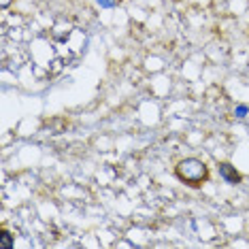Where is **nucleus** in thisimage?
Wrapping results in <instances>:
<instances>
[{
  "label": "nucleus",
  "instance_id": "nucleus-1",
  "mask_svg": "<svg viewBox=\"0 0 249 249\" xmlns=\"http://www.w3.org/2000/svg\"><path fill=\"white\" fill-rule=\"evenodd\" d=\"M175 177L188 188H202L211 179V171L200 158H183L175 164Z\"/></svg>",
  "mask_w": 249,
  "mask_h": 249
},
{
  "label": "nucleus",
  "instance_id": "nucleus-2",
  "mask_svg": "<svg viewBox=\"0 0 249 249\" xmlns=\"http://www.w3.org/2000/svg\"><path fill=\"white\" fill-rule=\"evenodd\" d=\"M217 171H219V177H222L228 185H239V183H243V175L236 171V166H232L230 162H219L217 164Z\"/></svg>",
  "mask_w": 249,
  "mask_h": 249
},
{
  "label": "nucleus",
  "instance_id": "nucleus-3",
  "mask_svg": "<svg viewBox=\"0 0 249 249\" xmlns=\"http://www.w3.org/2000/svg\"><path fill=\"white\" fill-rule=\"evenodd\" d=\"M0 247H2V249H11V247H13V239H11V232L2 230V234H0Z\"/></svg>",
  "mask_w": 249,
  "mask_h": 249
},
{
  "label": "nucleus",
  "instance_id": "nucleus-4",
  "mask_svg": "<svg viewBox=\"0 0 249 249\" xmlns=\"http://www.w3.org/2000/svg\"><path fill=\"white\" fill-rule=\"evenodd\" d=\"M11 2V0H2V7H7V4Z\"/></svg>",
  "mask_w": 249,
  "mask_h": 249
}]
</instances>
